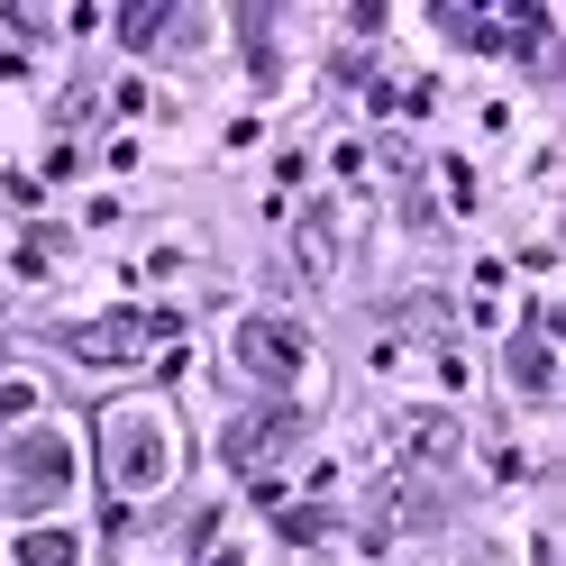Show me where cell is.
I'll return each instance as SVG.
<instances>
[{"instance_id": "obj_2", "label": "cell", "mask_w": 566, "mask_h": 566, "mask_svg": "<svg viewBox=\"0 0 566 566\" xmlns=\"http://www.w3.org/2000/svg\"><path fill=\"white\" fill-rule=\"evenodd\" d=\"M111 448H119V475H128V484H156V439H147V430H119Z\"/></svg>"}, {"instance_id": "obj_3", "label": "cell", "mask_w": 566, "mask_h": 566, "mask_svg": "<svg viewBox=\"0 0 566 566\" xmlns=\"http://www.w3.org/2000/svg\"><path fill=\"white\" fill-rule=\"evenodd\" d=\"M19 557H28V566H74V548H64V539H28Z\"/></svg>"}, {"instance_id": "obj_1", "label": "cell", "mask_w": 566, "mask_h": 566, "mask_svg": "<svg viewBox=\"0 0 566 566\" xmlns=\"http://www.w3.org/2000/svg\"><path fill=\"white\" fill-rule=\"evenodd\" d=\"M238 357H247V366H265V375H283V366L302 357V338L283 329V321H247V347H238Z\"/></svg>"}]
</instances>
